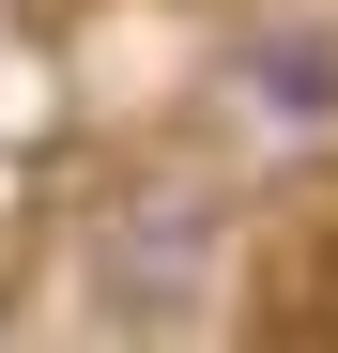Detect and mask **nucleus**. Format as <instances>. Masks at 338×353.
Returning <instances> with one entry per match:
<instances>
[{
    "label": "nucleus",
    "instance_id": "obj_2",
    "mask_svg": "<svg viewBox=\"0 0 338 353\" xmlns=\"http://www.w3.org/2000/svg\"><path fill=\"white\" fill-rule=\"evenodd\" d=\"M231 77L277 108V123H338V16H261L231 46Z\"/></svg>",
    "mask_w": 338,
    "mask_h": 353
},
{
    "label": "nucleus",
    "instance_id": "obj_1",
    "mask_svg": "<svg viewBox=\"0 0 338 353\" xmlns=\"http://www.w3.org/2000/svg\"><path fill=\"white\" fill-rule=\"evenodd\" d=\"M215 261H231V185L185 154H139L92 200V307L108 323H200Z\"/></svg>",
    "mask_w": 338,
    "mask_h": 353
},
{
    "label": "nucleus",
    "instance_id": "obj_3",
    "mask_svg": "<svg viewBox=\"0 0 338 353\" xmlns=\"http://www.w3.org/2000/svg\"><path fill=\"white\" fill-rule=\"evenodd\" d=\"M0 323H16V292H0Z\"/></svg>",
    "mask_w": 338,
    "mask_h": 353
}]
</instances>
